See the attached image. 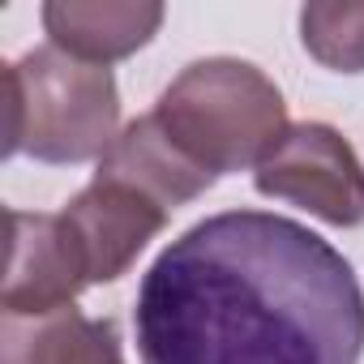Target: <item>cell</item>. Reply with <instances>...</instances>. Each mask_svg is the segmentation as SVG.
I'll use <instances>...</instances> for the list:
<instances>
[{
	"label": "cell",
	"instance_id": "cell-7",
	"mask_svg": "<svg viewBox=\"0 0 364 364\" xmlns=\"http://www.w3.org/2000/svg\"><path fill=\"white\" fill-rule=\"evenodd\" d=\"M95 176L120 180V185H129V189L146 193L150 202H159L163 210L185 206V202H193L198 193H206L215 185V171H206L202 163H193L185 150L163 133V124L154 116L133 120L112 141V150L99 159Z\"/></svg>",
	"mask_w": 364,
	"mask_h": 364
},
{
	"label": "cell",
	"instance_id": "cell-5",
	"mask_svg": "<svg viewBox=\"0 0 364 364\" xmlns=\"http://www.w3.org/2000/svg\"><path fill=\"white\" fill-rule=\"evenodd\" d=\"M90 283L77 240L60 215L9 210V266L0 304L14 317H52L73 309L77 291Z\"/></svg>",
	"mask_w": 364,
	"mask_h": 364
},
{
	"label": "cell",
	"instance_id": "cell-2",
	"mask_svg": "<svg viewBox=\"0 0 364 364\" xmlns=\"http://www.w3.org/2000/svg\"><path fill=\"white\" fill-rule=\"evenodd\" d=\"M163 133L206 171L257 167L291 129L279 86L249 60H193L150 112Z\"/></svg>",
	"mask_w": 364,
	"mask_h": 364
},
{
	"label": "cell",
	"instance_id": "cell-8",
	"mask_svg": "<svg viewBox=\"0 0 364 364\" xmlns=\"http://www.w3.org/2000/svg\"><path fill=\"white\" fill-rule=\"evenodd\" d=\"M163 22L154 0H52L43 5V26L52 43L86 65H112L150 43Z\"/></svg>",
	"mask_w": 364,
	"mask_h": 364
},
{
	"label": "cell",
	"instance_id": "cell-9",
	"mask_svg": "<svg viewBox=\"0 0 364 364\" xmlns=\"http://www.w3.org/2000/svg\"><path fill=\"white\" fill-rule=\"evenodd\" d=\"M0 364H124L112 321L77 309L52 317H0Z\"/></svg>",
	"mask_w": 364,
	"mask_h": 364
},
{
	"label": "cell",
	"instance_id": "cell-10",
	"mask_svg": "<svg viewBox=\"0 0 364 364\" xmlns=\"http://www.w3.org/2000/svg\"><path fill=\"white\" fill-rule=\"evenodd\" d=\"M300 43L334 73H364V5H304Z\"/></svg>",
	"mask_w": 364,
	"mask_h": 364
},
{
	"label": "cell",
	"instance_id": "cell-1",
	"mask_svg": "<svg viewBox=\"0 0 364 364\" xmlns=\"http://www.w3.org/2000/svg\"><path fill=\"white\" fill-rule=\"evenodd\" d=\"M133 330L141 364H360L364 291L317 232L223 210L159 253Z\"/></svg>",
	"mask_w": 364,
	"mask_h": 364
},
{
	"label": "cell",
	"instance_id": "cell-3",
	"mask_svg": "<svg viewBox=\"0 0 364 364\" xmlns=\"http://www.w3.org/2000/svg\"><path fill=\"white\" fill-rule=\"evenodd\" d=\"M120 120L116 77L103 65H86L56 43L5 65V154H31L39 163L103 159Z\"/></svg>",
	"mask_w": 364,
	"mask_h": 364
},
{
	"label": "cell",
	"instance_id": "cell-6",
	"mask_svg": "<svg viewBox=\"0 0 364 364\" xmlns=\"http://www.w3.org/2000/svg\"><path fill=\"white\" fill-rule=\"evenodd\" d=\"M60 219L77 240L90 283H116L137 262V253L167 228V210L159 202L107 176H95L60 210Z\"/></svg>",
	"mask_w": 364,
	"mask_h": 364
},
{
	"label": "cell",
	"instance_id": "cell-4",
	"mask_svg": "<svg viewBox=\"0 0 364 364\" xmlns=\"http://www.w3.org/2000/svg\"><path fill=\"white\" fill-rule=\"evenodd\" d=\"M253 185L257 193L283 198L330 228L364 223V167L351 141L330 124H291L283 141L257 163Z\"/></svg>",
	"mask_w": 364,
	"mask_h": 364
}]
</instances>
